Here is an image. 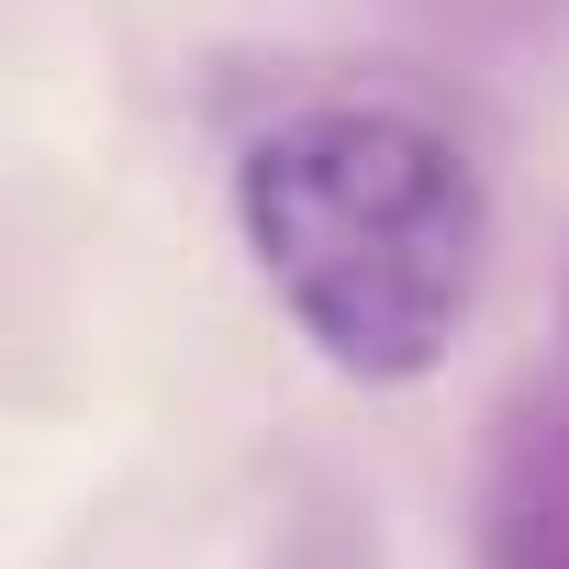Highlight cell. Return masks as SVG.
Here are the masks:
<instances>
[{"mask_svg": "<svg viewBox=\"0 0 569 569\" xmlns=\"http://www.w3.org/2000/svg\"><path fill=\"white\" fill-rule=\"evenodd\" d=\"M234 234L291 336L358 380H436L491 291V190L413 101H291L234 146Z\"/></svg>", "mask_w": 569, "mask_h": 569, "instance_id": "1", "label": "cell"}]
</instances>
